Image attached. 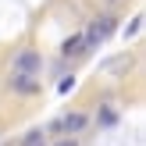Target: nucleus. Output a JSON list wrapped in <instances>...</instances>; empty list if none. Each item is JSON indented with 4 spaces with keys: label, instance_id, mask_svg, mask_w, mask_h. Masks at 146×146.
Listing matches in <instances>:
<instances>
[{
    "label": "nucleus",
    "instance_id": "obj_1",
    "mask_svg": "<svg viewBox=\"0 0 146 146\" xmlns=\"http://www.w3.org/2000/svg\"><path fill=\"white\" fill-rule=\"evenodd\" d=\"M114 32H118V14H114V11H104V14H96V18L86 25L82 39H86V46H89V50H96L100 43H107Z\"/></svg>",
    "mask_w": 146,
    "mask_h": 146
},
{
    "label": "nucleus",
    "instance_id": "obj_2",
    "mask_svg": "<svg viewBox=\"0 0 146 146\" xmlns=\"http://www.w3.org/2000/svg\"><path fill=\"white\" fill-rule=\"evenodd\" d=\"M43 54L36 46H21L18 54H14V61H11V75H36L39 78L43 75Z\"/></svg>",
    "mask_w": 146,
    "mask_h": 146
},
{
    "label": "nucleus",
    "instance_id": "obj_3",
    "mask_svg": "<svg viewBox=\"0 0 146 146\" xmlns=\"http://www.w3.org/2000/svg\"><path fill=\"white\" fill-rule=\"evenodd\" d=\"M86 125H89V114H86V111H68L64 118L50 121L46 128L54 135H78V132H86Z\"/></svg>",
    "mask_w": 146,
    "mask_h": 146
},
{
    "label": "nucleus",
    "instance_id": "obj_4",
    "mask_svg": "<svg viewBox=\"0 0 146 146\" xmlns=\"http://www.w3.org/2000/svg\"><path fill=\"white\" fill-rule=\"evenodd\" d=\"M93 50L86 46V39H82V32H75V36H68V39L61 43V57L64 61H82V57H89Z\"/></svg>",
    "mask_w": 146,
    "mask_h": 146
},
{
    "label": "nucleus",
    "instance_id": "obj_5",
    "mask_svg": "<svg viewBox=\"0 0 146 146\" xmlns=\"http://www.w3.org/2000/svg\"><path fill=\"white\" fill-rule=\"evenodd\" d=\"M132 64H135L132 54H114V57H107V61H100V71H107V75H125Z\"/></svg>",
    "mask_w": 146,
    "mask_h": 146
},
{
    "label": "nucleus",
    "instance_id": "obj_6",
    "mask_svg": "<svg viewBox=\"0 0 146 146\" xmlns=\"http://www.w3.org/2000/svg\"><path fill=\"white\" fill-rule=\"evenodd\" d=\"M7 86H11L14 93H21V96H36V93H39V78L36 75H11Z\"/></svg>",
    "mask_w": 146,
    "mask_h": 146
},
{
    "label": "nucleus",
    "instance_id": "obj_7",
    "mask_svg": "<svg viewBox=\"0 0 146 146\" xmlns=\"http://www.w3.org/2000/svg\"><path fill=\"white\" fill-rule=\"evenodd\" d=\"M96 125H100V128H114V125H118V111H114L111 104H104V107L96 111Z\"/></svg>",
    "mask_w": 146,
    "mask_h": 146
},
{
    "label": "nucleus",
    "instance_id": "obj_8",
    "mask_svg": "<svg viewBox=\"0 0 146 146\" xmlns=\"http://www.w3.org/2000/svg\"><path fill=\"white\" fill-rule=\"evenodd\" d=\"M18 146H50V143H46V128H29V132L21 135Z\"/></svg>",
    "mask_w": 146,
    "mask_h": 146
},
{
    "label": "nucleus",
    "instance_id": "obj_9",
    "mask_svg": "<svg viewBox=\"0 0 146 146\" xmlns=\"http://www.w3.org/2000/svg\"><path fill=\"white\" fill-rule=\"evenodd\" d=\"M139 32H143V14H135V18L128 21L125 29H121V39L128 43V39H135V36H139Z\"/></svg>",
    "mask_w": 146,
    "mask_h": 146
},
{
    "label": "nucleus",
    "instance_id": "obj_10",
    "mask_svg": "<svg viewBox=\"0 0 146 146\" xmlns=\"http://www.w3.org/2000/svg\"><path fill=\"white\" fill-rule=\"evenodd\" d=\"M71 89H75V75H61V82H57V93L64 96V93H71Z\"/></svg>",
    "mask_w": 146,
    "mask_h": 146
},
{
    "label": "nucleus",
    "instance_id": "obj_11",
    "mask_svg": "<svg viewBox=\"0 0 146 146\" xmlns=\"http://www.w3.org/2000/svg\"><path fill=\"white\" fill-rule=\"evenodd\" d=\"M54 146H78V139H75V135H57Z\"/></svg>",
    "mask_w": 146,
    "mask_h": 146
},
{
    "label": "nucleus",
    "instance_id": "obj_12",
    "mask_svg": "<svg viewBox=\"0 0 146 146\" xmlns=\"http://www.w3.org/2000/svg\"><path fill=\"white\" fill-rule=\"evenodd\" d=\"M104 4H107V7H118V4H125V0H104Z\"/></svg>",
    "mask_w": 146,
    "mask_h": 146
}]
</instances>
